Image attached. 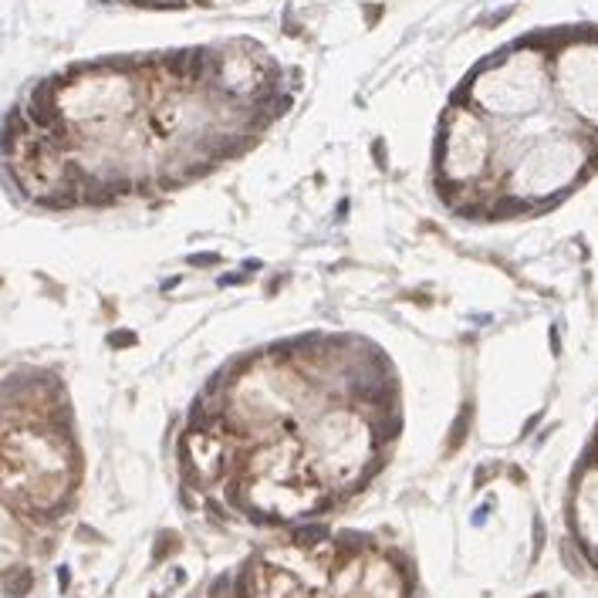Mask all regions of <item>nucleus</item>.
Wrapping results in <instances>:
<instances>
[{"mask_svg": "<svg viewBox=\"0 0 598 598\" xmlns=\"http://www.w3.org/2000/svg\"><path fill=\"white\" fill-rule=\"evenodd\" d=\"M186 264H189V267H220L223 257L213 254V250H203V254H189Z\"/></svg>", "mask_w": 598, "mask_h": 598, "instance_id": "nucleus-8", "label": "nucleus"}, {"mask_svg": "<svg viewBox=\"0 0 598 598\" xmlns=\"http://www.w3.org/2000/svg\"><path fill=\"white\" fill-rule=\"evenodd\" d=\"M108 345H112V348H132V345H136V331H112V335H108Z\"/></svg>", "mask_w": 598, "mask_h": 598, "instance_id": "nucleus-9", "label": "nucleus"}, {"mask_svg": "<svg viewBox=\"0 0 598 598\" xmlns=\"http://www.w3.org/2000/svg\"><path fill=\"white\" fill-rule=\"evenodd\" d=\"M328 537H331V534H328L325 524H301V528H294V545H301V547L322 545Z\"/></svg>", "mask_w": 598, "mask_h": 598, "instance_id": "nucleus-4", "label": "nucleus"}, {"mask_svg": "<svg viewBox=\"0 0 598 598\" xmlns=\"http://www.w3.org/2000/svg\"><path fill=\"white\" fill-rule=\"evenodd\" d=\"M530 537H534L530 558L537 561V558H541V547H545V517H541V514H534V521H530Z\"/></svg>", "mask_w": 598, "mask_h": 598, "instance_id": "nucleus-7", "label": "nucleus"}, {"mask_svg": "<svg viewBox=\"0 0 598 598\" xmlns=\"http://www.w3.org/2000/svg\"><path fill=\"white\" fill-rule=\"evenodd\" d=\"M494 473H497V466H483V470L477 466V473H473V483H477V487H483V483L494 477Z\"/></svg>", "mask_w": 598, "mask_h": 598, "instance_id": "nucleus-12", "label": "nucleus"}, {"mask_svg": "<svg viewBox=\"0 0 598 598\" xmlns=\"http://www.w3.org/2000/svg\"><path fill=\"white\" fill-rule=\"evenodd\" d=\"M490 507H494V500H487L483 507H477V511H473V517H470V524H473V528H483V524H487V511H490Z\"/></svg>", "mask_w": 598, "mask_h": 598, "instance_id": "nucleus-11", "label": "nucleus"}, {"mask_svg": "<svg viewBox=\"0 0 598 598\" xmlns=\"http://www.w3.org/2000/svg\"><path fill=\"white\" fill-rule=\"evenodd\" d=\"M68 581H71L68 568H65V564H61V568H58V585H61V592H65V588H68Z\"/></svg>", "mask_w": 598, "mask_h": 598, "instance_id": "nucleus-13", "label": "nucleus"}, {"mask_svg": "<svg viewBox=\"0 0 598 598\" xmlns=\"http://www.w3.org/2000/svg\"><path fill=\"white\" fill-rule=\"evenodd\" d=\"M206 598H234V571L217 575L213 585H210V592H206Z\"/></svg>", "mask_w": 598, "mask_h": 598, "instance_id": "nucleus-5", "label": "nucleus"}, {"mask_svg": "<svg viewBox=\"0 0 598 598\" xmlns=\"http://www.w3.org/2000/svg\"><path fill=\"white\" fill-rule=\"evenodd\" d=\"M4 588H7V595H11V598H24L31 588H34V575H31V568H18L14 575H7Z\"/></svg>", "mask_w": 598, "mask_h": 598, "instance_id": "nucleus-3", "label": "nucleus"}, {"mask_svg": "<svg viewBox=\"0 0 598 598\" xmlns=\"http://www.w3.org/2000/svg\"><path fill=\"white\" fill-rule=\"evenodd\" d=\"M372 153H376V166H378V170H389V153H386V142H382V139L372 142Z\"/></svg>", "mask_w": 598, "mask_h": 598, "instance_id": "nucleus-10", "label": "nucleus"}, {"mask_svg": "<svg viewBox=\"0 0 598 598\" xmlns=\"http://www.w3.org/2000/svg\"><path fill=\"white\" fill-rule=\"evenodd\" d=\"M176 547H179L176 534H172V530H163V534H159V545L153 547V558H155V561H163V558H166V554H172Z\"/></svg>", "mask_w": 598, "mask_h": 598, "instance_id": "nucleus-6", "label": "nucleus"}, {"mask_svg": "<svg viewBox=\"0 0 598 598\" xmlns=\"http://www.w3.org/2000/svg\"><path fill=\"white\" fill-rule=\"evenodd\" d=\"M132 7H159V11H186V7H200V11H213V7H234L243 0H122Z\"/></svg>", "mask_w": 598, "mask_h": 598, "instance_id": "nucleus-1", "label": "nucleus"}, {"mask_svg": "<svg viewBox=\"0 0 598 598\" xmlns=\"http://www.w3.org/2000/svg\"><path fill=\"white\" fill-rule=\"evenodd\" d=\"M534 598H547V595H545V592H537V595H534Z\"/></svg>", "mask_w": 598, "mask_h": 598, "instance_id": "nucleus-15", "label": "nucleus"}, {"mask_svg": "<svg viewBox=\"0 0 598 598\" xmlns=\"http://www.w3.org/2000/svg\"><path fill=\"white\" fill-rule=\"evenodd\" d=\"M537 419H541V412H537V416H530V419H528V423H524V433H521V436H528V433H530V429H534V426H537Z\"/></svg>", "mask_w": 598, "mask_h": 598, "instance_id": "nucleus-14", "label": "nucleus"}, {"mask_svg": "<svg viewBox=\"0 0 598 598\" xmlns=\"http://www.w3.org/2000/svg\"><path fill=\"white\" fill-rule=\"evenodd\" d=\"M470 423H473V406L466 402L460 409V416L453 419V426H450V440H446V450H460L463 440H466V429H470Z\"/></svg>", "mask_w": 598, "mask_h": 598, "instance_id": "nucleus-2", "label": "nucleus"}]
</instances>
